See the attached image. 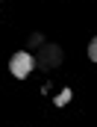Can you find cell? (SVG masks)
Here are the masks:
<instances>
[{
    "instance_id": "7a4b0ae2",
    "label": "cell",
    "mask_w": 97,
    "mask_h": 127,
    "mask_svg": "<svg viewBox=\"0 0 97 127\" xmlns=\"http://www.w3.org/2000/svg\"><path fill=\"white\" fill-rule=\"evenodd\" d=\"M59 59H62V50L53 47V44H44V53H41V62H38V65H44V68H56Z\"/></svg>"
},
{
    "instance_id": "277c9868",
    "label": "cell",
    "mask_w": 97,
    "mask_h": 127,
    "mask_svg": "<svg viewBox=\"0 0 97 127\" xmlns=\"http://www.w3.org/2000/svg\"><path fill=\"white\" fill-rule=\"evenodd\" d=\"M68 100H71V89H65L62 95L56 97V106H62V103H68Z\"/></svg>"
},
{
    "instance_id": "6da1fadb",
    "label": "cell",
    "mask_w": 97,
    "mask_h": 127,
    "mask_svg": "<svg viewBox=\"0 0 97 127\" xmlns=\"http://www.w3.org/2000/svg\"><path fill=\"white\" fill-rule=\"evenodd\" d=\"M35 68V59H32V53L27 50H18L12 59H9V71L18 77V80H24V77H30V71Z\"/></svg>"
},
{
    "instance_id": "3957f363",
    "label": "cell",
    "mask_w": 97,
    "mask_h": 127,
    "mask_svg": "<svg viewBox=\"0 0 97 127\" xmlns=\"http://www.w3.org/2000/svg\"><path fill=\"white\" fill-rule=\"evenodd\" d=\"M88 59L97 62V38H91V44H88Z\"/></svg>"
}]
</instances>
